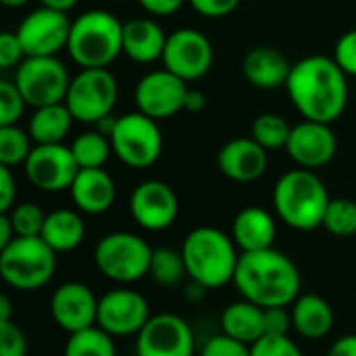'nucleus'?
Listing matches in <instances>:
<instances>
[{
  "label": "nucleus",
  "instance_id": "1",
  "mask_svg": "<svg viewBox=\"0 0 356 356\" xmlns=\"http://www.w3.org/2000/svg\"><path fill=\"white\" fill-rule=\"evenodd\" d=\"M294 108L309 121L334 123L348 104V75L334 56L311 54L292 65L286 81Z\"/></svg>",
  "mask_w": 356,
  "mask_h": 356
},
{
  "label": "nucleus",
  "instance_id": "2",
  "mask_svg": "<svg viewBox=\"0 0 356 356\" xmlns=\"http://www.w3.org/2000/svg\"><path fill=\"white\" fill-rule=\"evenodd\" d=\"M234 286L240 296L261 309L290 307L300 296V271L290 257L275 248L242 252Z\"/></svg>",
  "mask_w": 356,
  "mask_h": 356
},
{
  "label": "nucleus",
  "instance_id": "3",
  "mask_svg": "<svg viewBox=\"0 0 356 356\" xmlns=\"http://www.w3.org/2000/svg\"><path fill=\"white\" fill-rule=\"evenodd\" d=\"M181 254L188 277L202 288L215 290L234 282L240 254L232 234L200 225L186 236Z\"/></svg>",
  "mask_w": 356,
  "mask_h": 356
},
{
  "label": "nucleus",
  "instance_id": "4",
  "mask_svg": "<svg viewBox=\"0 0 356 356\" xmlns=\"http://www.w3.org/2000/svg\"><path fill=\"white\" fill-rule=\"evenodd\" d=\"M330 194L321 177L311 169H292L284 173L273 188V209L292 229L313 232L323 225Z\"/></svg>",
  "mask_w": 356,
  "mask_h": 356
},
{
  "label": "nucleus",
  "instance_id": "5",
  "mask_svg": "<svg viewBox=\"0 0 356 356\" xmlns=\"http://www.w3.org/2000/svg\"><path fill=\"white\" fill-rule=\"evenodd\" d=\"M67 52L81 69H108L123 54V23L102 8L81 13L71 21Z\"/></svg>",
  "mask_w": 356,
  "mask_h": 356
},
{
  "label": "nucleus",
  "instance_id": "6",
  "mask_svg": "<svg viewBox=\"0 0 356 356\" xmlns=\"http://www.w3.org/2000/svg\"><path fill=\"white\" fill-rule=\"evenodd\" d=\"M56 271V252L42 240L15 238L8 246L0 248V275L6 286L31 292L44 288Z\"/></svg>",
  "mask_w": 356,
  "mask_h": 356
},
{
  "label": "nucleus",
  "instance_id": "7",
  "mask_svg": "<svg viewBox=\"0 0 356 356\" xmlns=\"http://www.w3.org/2000/svg\"><path fill=\"white\" fill-rule=\"evenodd\" d=\"M150 244L131 232H113L94 248L96 269L115 284H134L150 273Z\"/></svg>",
  "mask_w": 356,
  "mask_h": 356
},
{
  "label": "nucleus",
  "instance_id": "8",
  "mask_svg": "<svg viewBox=\"0 0 356 356\" xmlns=\"http://www.w3.org/2000/svg\"><path fill=\"white\" fill-rule=\"evenodd\" d=\"M111 144L123 165L131 169H148L163 152V134L159 121L136 111L117 117Z\"/></svg>",
  "mask_w": 356,
  "mask_h": 356
},
{
  "label": "nucleus",
  "instance_id": "9",
  "mask_svg": "<svg viewBox=\"0 0 356 356\" xmlns=\"http://www.w3.org/2000/svg\"><path fill=\"white\" fill-rule=\"evenodd\" d=\"M15 86L27 106L40 108L65 102L71 77L58 56H25L15 71Z\"/></svg>",
  "mask_w": 356,
  "mask_h": 356
},
{
  "label": "nucleus",
  "instance_id": "10",
  "mask_svg": "<svg viewBox=\"0 0 356 356\" xmlns=\"http://www.w3.org/2000/svg\"><path fill=\"white\" fill-rule=\"evenodd\" d=\"M117 98L119 83L108 69H81L71 77L65 104L75 121L96 125L100 119L113 115Z\"/></svg>",
  "mask_w": 356,
  "mask_h": 356
},
{
  "label": "nucleus",
  "instance_id": "11",
  "mask_svg": "<svg viewBox=\"0 0 356 356\" xmlns=\"http://www.w3.org/2000/svg\"><path fill=\"white\" fill-rule=\"evenodd\" d=\"M15 33L25 56H56L69 44L71 19L63 10L40 6L23 17Z\"/></svg>",
  "mask_w": 356,
  "mask_h": 356
},
{
  "label": "nucleus",
  "instance_id": "12",
  "mask_svg": "<svg viewBox=\"0 0 356 356\" xmlns=\"http://www.w3.org/2000/svg\"><path fill=\"white\" fill-rule=\"evenodd\" d=\"M213 56V44L202 31L194 27H181L167 35L161 60L167 71L175 73L184 81H194L211 71Z\"/></svg>",
  "mask_w": 356,
  "mask_h": 356
},
{
  "label": "nucleus",
  "instance_id": "13",
  "mask_svg": "<svg viewBox=\"0 0 356 356\" xmlns=\"http://www.w3.org/2000/svg\"><path fill=\"white\" fill-rule=\"evenodd\" d=\"M188 90V81H184L181 77L163 67L146 73L138 81L134 100L140 113L154 121H163L186 111Z\"/></svg>",
  "mask_w": 356,
  "mask_h": 356
},
{
  "label": "nucleus",
  "instance_id": "14",
  "mask_svg": "<svg viewBox=\"0 0 356 356\" xmlns=\"http://www.w3.org/2000/svg\"><path fill=\"white\" fill-rule=\"evenodd\" d=\"M27 181L42 192L69 190L79 173V165L65 144H35L23 165Z\"/></svg>",
  "mask_w": 356,
  "mask_h": 356
},
{
  "label": "nucleus",
  "instance_id": "15",
  "mask_svg": "<svg viewBox=\"0 0 356 356\" xmlns=\"http://www.w3.org/2000/svg\"><path fill=\"white\" fill-rule=\"evenodd\" d=\"M150 317L148 300L140 292L129 288H115L100 296L96 325L113 338H127L138 336Z\"/></svg>",
  "mask_w": 356,
  "mask_h": 356
},
{
  "label": "nucleus",
  "instance_id": "16",
  "mask_svg": "<svg viewBox=\"0 0 356 356\" xmlns=\"http://www.w3.org/2000/svg\"><path fill=\"white\" fill-rule=\"evenodd\" d=\"M138 356H194V334L186 319L159 313L136 336Z\"/></svg>",
  "mask_w": 356,
  "mask_h": 356
},
{
  "label": "nucleus",
  "instance_id": "17",
  "mask_svg": "<svg viewBox=\"0 0 356 356\" xmlns=\"http://www.w3.org/2000/svg\"><path fill=\"white\" fill-rule=\"evenodd\" d=\"M129 213L146 232H163L171 227L179 213V200L171 186L159 179L138 184L129 196Z\"/></svg>",
  "mask_w": 356,
  "mask_h": 356
},
{
  "label": "nucleus",
  "instance_id": "18",
  "mask_svg": "<svg viewBox=\"0 0 356 356\" xmlns=\"http://www.w3.org/2000/svg\"><path fill=\"white\" fill-rule=\"evenodd\" d=\"M98 300L81 282H65L50 296V315L54 323L71 334L94 327L98 321Z\"/></svg>",
  "mask_w": 356,
  "mask_h": 356
},
{
  "label": "nucleus",
  "instance_id": "19",
  "mask_svg": "<svg viewBox=\"0 0 356 356\" xmlns=\"http://www.w3.org/2000/svg\"><path fill=\"white\" fill-rule=\"evenodd\" d=\"M286 150L298 167L315 171L332 163L338 152V140L330 123L305 119L292 127Z\"/></svg>",
  "mask_w": 356,
  "mask_h": 356
},
{
  "label": "nucleus",
  "instance_id": "20",
  "mask_svg": "<svg viewBox=\"0 0 356 356\" xmlns=\"http://www.w3.org/2000/svg\"><path fill=\"white\" fill-rule=\"evenodd\" d=\"M269 150L252 138H234L221 146L217 154L219 171L236 184H252L261 179L269 167Z\"/></svg>",
  "mask_w": 356,
  "mask_h": 356
},
{
  "label": "nucleus",
  "instance_id": "21",
  "mask_svg": "<svg viewBox=\"0 0 356 356\" xmlns=\"http://www.w3.org/2000/svg\"><path fill=\"white\" fill-rule=\"evenodd\" d=\"M71 200L75 209L83 215H102L106 213L117 196V186L113 177L100 169H79L77 177L73 179Z\"/></svg>",
  "mask_w": 356,
  "mask_h": 356
},
{
  "label": "nucleus",
  "instance_id": "22",
  "mask_svg": "<svg viewBox=\"0 0 356 356\" xmlns=\"http://www.w3.org/2000/svg\"><path fill=\"white\" fill-rule=\"evenodd\" d=\"M167 33L148 17L129 19L123 23V54L140 65H148L163 58Z\"/></svg>",
  "mask_w": 356,
  "mask_h": 356
},
{
  "label": "nucleus",
  "instance_id": "23",
  "mask_svg": "<svg viewBox=\"0 0 356 356\" xmlns=\"http://www.w3.org/2000/svg\"><path fill=\"white\" fill-rule=\"evenodd\" d=\"M292 65L273 46H257L242 58V73L248 83L261 90H277L286 86Z\"/></svg>",
  "mask_w": 356,
  "mask_h": 356
},
{
  "label": "nucleus",
  "instance_id": "24",
  "mask_svg": "<svg viewBox=\"0 0 356 356\" xmlns=\"http://www.w3.org/2000/svg\"><path fill=\"white\" fill-rule=\"evenodd\" d=\"M275 234V219L263 207H246L232 221V238L242 252L273 248Z\"/></svg>",
  "mask_w": 356,
  "mask_h": 356
},
{
  "label": "nucleus",
  "instance_id": "25",
  "mask_svg": "<svg viewBox=\"0 0 356 356\" xmlns=\"http://www.w3.org/2000/svg\"><path fill=\"white\" fill-rule=\"evenodd\" d=\"M292 330L307 340H321L334 327V309L317 294H300L292 302Z\"/></svg>",
  "mask_w": 356,
  "mask_h": 356
},
{
  "label": "nucleus",
  "instance_id": "26",
  "mask_svg": "<svg viewBox=\"0 0 356 356\" xmlns=\"http://www.w3.org/2000/svg\"><path fill=\"white\" fill-rule=\"evenodd\" d=\"M221 330L225 336L252 346L265 336V309L244 298L232 302L221 313Z\"/></svg>",
  "mask_w": 356,
  "mask_h": 356
},
{
  "label": "nucleus",
  "instance_id": "27",
  "mask_svg": "<svg viewBox=\"0 0 356 356\" xmlns=\"http://www.w3.org/2000/svg\"><path fill=\"white\" fill-rule=\"evenodd\" d=\"M86 238V223L79 211L56 209L46 215L42 240L58 254L75 250Z\"/></svg>",
  "mask_w": 356,
  "mask_h": 356
},
{
  "label": "nucleus",
  "instance_id": "28",
  "mask_svg": "<svg viewBox=\"0 0 356 356\" xmlns=\"http://www.w3.org/2000/svg\"><path fill=\"white\" fill-rule=\"evenodd\" d=\"M73 121L75 119L65 102L40 106V108H33L27 131L33 144H63Z\"/></svg>",
  "mask_w": 356,
  "mask_h": 356
},
{
  "label": "nucleus",
  "instance_id": "29",
  "mask_svg": "<svg viewBox=\"0 0 356 356\" xmlns=\"http://www.w3.org/2000/svg\"><path fill=\"white\" fill-rule=\"evenodd\" d=\"M71 152L79 169H100L113 152L111 138L100 131H83L71 142Z\"/></svg>",
  "mask_w": 356,
  "mask_h": 356
},
{
  "label": "nucleus",
  "instance_id": "30",
  "mask_svg": "<svg viewBox=\"0 0 356 356\" xmlns=\"http://www.w3.org/2000/svg\"><path fill=\"white\" fill-rule=\"evenodd\" d=\"M63 356H117V348L113 336L94 325L83 332L71 334Z\"/></svg>",
  "mask_w": 356,
  "mask_h": 356
},
{
  "label": "nucleus",
  "instance_id": "31",
  "mask_svg": "<svg viewBox=\"0 0 356 356\" xmlns=\"http://www.w3.org/2000/svg\"><path fill=\"white\" fill-rule=\"evenodd\" d=\"M290 131L292 127L288 125L284 117L275 113H263L252 121L250 138L259 142L265 150H280V148H286L290 140Z\"/></svg>",
  "mask_w": 356,
  "mask_h": 356
},
{
  "label": "nucleus",
  "instance_id": "32",
  "mask_svg": "<svg viewBox=\"0 0 356 356\" xmlns=\"http://www.w3.org/2000/svg\"><path fill=\"white\" fill-rule=\"evenodd\" d=\"M33 146L35 144L29 131L21 129L19 125H0V165L4 167L25 165Z\"/></svg>",
  "mask_w": 356,
  "mask_h": 356
},
{
  "label": "nucleus",
  "instance_id": "33",
  "mask_svg": "<svg viewBox=\"0 0 356 356\" xmlns=\"http://www.w3.org/2000/svg\"><path fill=\"white\" fill-rule=\"evenodd\" d=\"M156 284L161 286H177L184 277H188L186 263L181 250L173 248H156L150 261V273Z\"/></svg>",
  "mask_w": 356,
  "mask_h": 356
},
{
  "label": "nucleus",
  "instance_id": "34",
  "mask_svg": "<svg viewBox=\"0 0 356 356\" xmlns=\"http://www.w3.org/2000/svg\"><path fill=\"white\" fill-rule=\"evenodd\" d=\"M332 236L350 238L356 234V202L350 198H332L323 217V225Z\"/></svg>",
  "mask_w": 356,
  "mask_h": 356
},
{
  "label": "nucleus",
  "instance_id": "35",
  "mask_svg": "<svg viewBox=\"0 0 356 356\" xmlns=\"http://www.w3.org/2000/svg\"><path fill=\"white\" fill-rule=\"evenodd\" d=\"M6 215L15 227L17 238H35V236H42L48 213H44L33 202H19Z\"/></svg>",
  "mask_w": 356,
  "mask_h": 356
},
{
  "label": "nucleus",
  "instance_id": "36",
  "mask_svg": "<svg viewBox=\"0 0 356 356\" xmlns=\"http://www.w3.org/2000/svg\"><path fill=\"white\" fill-rule=\"evenodd\" d=\"M27 102L21 96L15 81L2 79L0 81V125H17V121L23 117Z\"/></svg>",
  "mask_w": 356,
  "mask_h": 356
},
{
  "label": "nucleus",
  "instance_id": "37",
  "mask_svg": "<svg viewBox=\"0 0 356 356\" xmlns=\"http://www.w3.org/2000/svg\"><path fill=\"white\" fill-rule=\"evenodd\" d=\"M250 356H305L290 336H263L250 346Z\"/></svg>",
  "mask_w": 356,
  "mask_h": 356
},
{
  "label": "nucleus",
  "instance_id": "38",
  "mask_svg": "<svg viewBox=\"0 0 356 356\" xmlns=\"http://www.w3.org/2000/svg\"><path fill=\"white\" fill-rule=\"evenodd\" d=\"M0 356H27V338L15 321H0Z\"/></svg>",
  "mask_w": 356,
  "mask_h": 356
},
{
  "label": "nucleus",
  "instance_id": "39",
  "mask_svg": "<svg viewBox=\"0 0 356 356\" xmlns=\"http://www.w3.org/2000/svg\"><path fill=\"white\" fill-rule=\"evenodd\" d=\"M200 356H250V346L221 334L207 340Z\"/></svg>",
  "mask_w": 356,
  "mask_h": 356
},
{
  "label": "nucleus",
  "instance_id": "40",
  "mask_svg": "<svg viewBox=\"0 0 356 356\" xmlns=\"http://www.w3.org/2000/svg\"><path fill=\"white\" fill-rule=\"evenodd\" d=\"M334 58L346 75L356 77V29L340 35L334 48Z\"/></svg>",
  "mask_w": 356,
  "mask_h": 356
},
{
  "label": "nucleus",
  "instance_id": "41",
  "mask_svg": "<svg viewBox=\"0 0 356 356\" xmlns=\"http://www.w3.org/2000/svg\"><path fill=\"white\" fill-rule=\"evenodd\" d=\"M25 58V50L15 31L0 33V69H10Z\"/></svg>",
  "mask_w": 356,
  "mask_h": 356
},
{
  "label": "nucleus",
  "instance_id": "42",
  "mask_svg": "<svg viewBox=\"0 0 356 356\" xmlns=\"http://www.w3.org/2000/svg\"><path fill=\"white\" fill-rule=\"evenodd\" d=\"M188 2L198 15H202L207 19L227 17L240 6V0H188Z\"/></svg>",
  "mask_w": 356,
  "mask_h": 356
},
{
  "label": "nucleus",
  "instance_id": "43",
  "mask_svg": "<svg viewBox=\"0 0 356 356\" xmlns=\"http://www.w3.org/2000/svg\"><path fill=\"white\" fill-rule=\"evenodd\" d=\"M292 330V313L286 307L265 309V336H288Z\"/></svg>",
  "mask_w": 356,
  "mask_h": 356
},
{
  "label": "nucleus",
  "instance_id": "44",
  "mask_svg": "<svg viewBox=\"0 0 356 356\" xmlns=\"http://www.w3.org/2000/svg\"><path fill=\"white\" fill-rule=\"evenodd\" d=\"M17 204V181L10 167L0 165V213H8Z\"/></svg>",
  "mask_w": 356,
  "mask_h": 356
},
{
  "label": "nucleus",
  "instance_id": "45",
  "mask_svg": "<svg viewBox=\"0 0 356 356\" xmlns=\"http://www.w3.org/2000/svg\"><path fill=\"white\" fill-rule=\"evenodd\" d=\"M140 6L152 17H169L177 13L188 0H138Z\"/></svg>",
  "mask_w": 356,
  "mask_h": 356
},
{
  "label": "nucleus",
  "instance_id": "46",
  "mask_svg": "<svg viewBox=\"0 0 356 356\" xmlns=\"http://www.w3.org/2000/svg\"><path fill=\"white\" fill-rule=\"evenodd\" d=\"M325 356H356V334L338 338Z\"/></svg>",
  "mask_w": 356,
  "mask_h": 356
},
{
  "label": "nucleus",
  "instance_id": "47",
  "mask_svg": "<svg viewBox=\"0 0 356 356\" xmlns=\"http://www.w3.org/2000/svg\"><path fill=\"white\" fill-rule=\"evenodd\" d=\"M207 106V98L200 90H194L190 88L188 94H186V111L188 113H200L202 108Z\"/></svg>",
  "mask_w": 356,
  "mask_h": 356
},
{
  "label": "nucleus",
  "instance_id": "48",
  "mask_svg": "<svg viewBox=\"0 0 356 356\" xmlns=\"http://www.w3.org/2000/svg\"><path fill=\"white\" fill-rule=\"evenodd\" d=\"M15 238H17V234H15V227L8 219V215L0 213V248L8 246Z\"/></svg>",
  "mask_w": 356,
  "mask_h": 356
},
{
  "label": "nucleus",
  "instance_id": "49",
  "mask_svg": "<svg viewBox=\"0 0 356 356\" xmlns=\"http://www.w3.org/2000/svg\"><path fill=\"white\" fill-rule=\"evenodd\" d=\"M38 2H40V6L54 8V10H63V13L71 10L77 4V0H38Z\"/></svg>",
  "mask_w": 356,
  "mask_h": 356
},
{
  "label": "nucleus",
  "instance_id": "50",
  "mask_svg": "<svg viewBox=\"0 0 356 356\" xmlns=\"http://www.w3.org/2000/svg\"><path fill=\"white\" fill-rule=\"evenodd\" d=\"M0 321H13L10 319V300H8V296L0 298Z\"/></svg>",
  "mask_w": 356,
  "mask_h": 356
},
{
  "label": "nucleus",
  "instance_id": "51",
  "mask_svg": "<svg viewBox=\"0 0 356 356\" xmlns=\"http://www.w3.org/2000/svg\"><path fill=\"white\" fill-rule=\"evenodd\" d=\"M0 2L8 8H19V6H25L29 0H0Z\"/></svg>",
  "mask_w": 356,
  "mask_h": 356
},
{
  "label": "nucleus",
  "instance_id": "52",
  "mask_svg": "<svg viewBox=\"0 0 356 356\" xmlns=\"http://www.w3.org/2000/svg\"><path fill=\"white\" fill-rule=\"evenodd\" d=\"M117 2H121V0H117Z\"/></svg>",
  "mask_w": 356,
  "mask_h": 356
}]
</instances>
